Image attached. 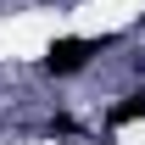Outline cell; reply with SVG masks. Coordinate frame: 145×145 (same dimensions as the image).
I'll return each mask as SVG.
<instances>
[{
    "label": "cell",
    "instance_id": "7a4b0ae2",
    "mask_svg": "<svg viewBox=\"0 0 145 145\" xmlns=\"http://www.w3.org/2000/svg\"><path fill=\"white\" fill-rule=\"evenodd\" d=\"M145 117V89H134V95H123L117 106H112V123L123 128V123H140Z\"/></svg>",
    "mask_w": 145,
    "mask_h": 145
},
{
    "label": "cell",
    "instance_id": "6da1fadb",
    "mask_svg": "<svg viewBox=\"0 0 145 145\" xmlns=\"http://www.w3.org/2000/svg\"><path fill=\"white\" fill-rule=\"evenodd\" d=\"M106 39H56L50 50H45V72L50 78H72L78 67H89V56L101 50Z\"/></svg>",
    "mask_w": 145,
    "mask_h": 145
}]
</instances>
